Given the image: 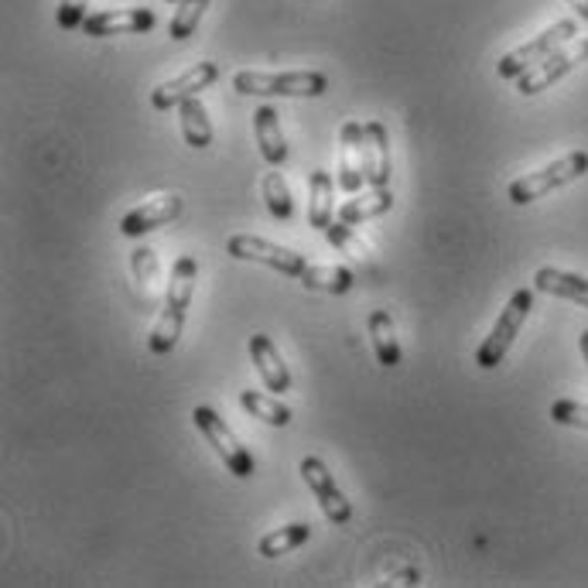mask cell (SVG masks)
<instances>
[{
  "instance_id": "cell-1",
  "label": "cell",
  "mask_w": 588,
  "mask_h": 588,
  "mask_svg": "<svg viewBox=\"0 0 588 588\" xmlns=\"http://www.w3.org/2000/svg\"><path fill=\"white\" fill-rule=\"evenodd\" d=\"M196 278H199L196 257L186 253V257H178L171 263L168 288H165V305H161V315H158V326H155V332L148 339L155 356L175 352L178 339H182V329H186V319H189V305H192V295H196Z\"/></svg>"
},
{
  "instance_id": "cell-2",
  "label": "cell",
  "mask_w": 588,
  "mask_h": 588,
  "mask_svg": "<svg viewBox=\"0 0 588 588\" xmlns=\"http://www.w3.org/2000/svg\"><path fill=\"white\" fill-rule=\"evenodd\" d=\"M233 89L243 97H322L329 89V76L301 69V72H253L243 69L233 76Z\"/></svg>"
},
{
  "instance_id": "cell-3",
  "label": "cell",
  "mask_w": 588,
  "mask_h": 588,
  "mask_svg": "<svg viewBox=\"0 0 588 588\" xmlns=\"http://www.w3.org/2000/svg\"><path fill=\"white\" fill-rule=\"evenodd\" d=\"M588 171V151H571L551 165H545L540 171H527L510 182V202L514 206H530L537 199H545L555 189H565Z\"/></svg>"
},
{
  "instance_id": "cell-4",
  "label": "cell",
  "mask_w": 588,
  "mask_h": 588,
  "mask_svg": "<svg viewBox=\"0 0 588 588\" xmlns=\"http://www.w3.org/2000/svg\"><path fill=\"white\" fill-rule=\"evenodd\" d=\"M530 308H534V291H530V288L514 291V298H510L507 308L500 311V319H496L492 332H489V336L482 339V346L476 349V367H479V370H496V367L504 363V356L510 352L517 332L524 329Z\"/></svg>"
},
{
  "instance_id": "cell-5",
  "label": "cell",
  "mask_w": 588,
  "mask_h": 588,
  "mask_svg": "<svg viewBox=\"0 0 588 588\" xmlns=\"http://www.w3.org/2000/svg\"><path fill=\"white\" fill-rule=\"evenodd\" d=\"M192 421H196V428L202 431V438L212 445V451L222 459V466L230 469L237 479H250L253 472H257V462H253V456H250V448L233 435V428L226 425L212 407H196L192 411Z\"/></svg>"
},
{
  "instance_id": "cell-6",
  "label": "cell",
  "mask_w": 588,
  "mask_h": 588,
  "mask_svg": "<svg viewBox=\"0 0 588 588\" xmlns=\"http://www.w3.org/2000/svg\"><path fill=\"white\" fill-rule=\"evenodd\" d=\"M575 34H578V24L571 18L555 21L548 31H540L537 38H530L527 44H520V49L507 52L500 62H496V76H500V79H520L527 69H534L537 62H545L548 56H555L561 44H568Z\"/></svg>"
},
{
  "instance_id": "cell-7",
  "label": "cell",
  "mask_w": 588,
  "mask_h": 588,
  "mask_svg": "<svg viewBox=\"0 0 588 588\" xmlns=\"http://www.w3.org/2000/svg\"><path fill=\"white\" fill-rule=\"evenodd\" d=\"M226 253L233 260H250V263H263L270 270H278L285 278H301L308 270V260L305 253L291 250V247H281L275 240H263L257 233H233L230 243H226Z\"/></svg>"
},
{
  "instance_id": "cell-8",
  "label": "cell",
  "mask_w": 588,
  "mask_h": 588,
  "mask_svg": "<svg viewBox=\"0 0 588 588\" xmlns=\"http://www.w3.org/2000/svg\"><path fill=\"white\" fill-rule=\"evenodd\" d=\"M298 472H301V479H305V486L311 489L315 500H319L326 520H329L332 527H346V524L352 520V504L342 496V489H339V482L332 479L329 466H326L319 456H308V459H301Z\"/></svg>"
},
{
  "instance_id": "cell-9",
  "label": "cell",
  "mask_w": 588,
  "mask_h": 588,
  "mask_svg": "<svg viewBox=\"0 0 588 588\" xmlns=\"http://www.w3.org/2000/svg\"><path fill=\"white\" fill-rule=\"evenodd\" d=\"M581 62H588V38L571 41L568 49H558V52L548 56L545 62H537L534 69H527V72L517 79V93H520V97L545 93L548 86H555L558 79H565V76H568L571 69H578Z\"/></svg>"
},
{
  "instance_id": "cell-10",
  "label": "cell",
  "mask_w": 588,
  "mask_h": 588,
  "mask_svg": "<svg viewBox=\"0 0 588 588\" xmlns=\"http://www.w3.org/2000/svg\"><path fill=\"white\" fill-rule=\"evenodd\" d=\"M216 79H219V66L216 62H196L182 76L161 82L155 93H151V107L155 110H178L186 100H192V97L202 93V89H209Z\"/></svg>"
},
{
  "instance_id": "cell-11",
  "label": "cell",
  "mask_w": 588,
  "mask_h": 588,
  "mask_svg": "<svg viewBox=\"0 0 588 588\" xmlns=\"http://www.w3.org/2000/svg\"><path fill=\"white\" fill-rule=\"evenodd\" d=\"M363 138H367V123L346 120L339 130V189L356 196L367 186L363 175Z\"/></svg>"
},
{
  "instance_id": "cell-12",
  "label": "cell",
  "mask_w": 588,
  "mask_h": 588,
  "mask_svg": "<svg viewBox=\"0 0 588 588\" xmlns=\"http://www.w3.org/2000/svg\"><path fill=\"white\" fill-rule=\"evenodd\" d=\"M178 216H182V196H178V192H165V196H155V199L141 202L138 209H130L120 219V233L130 237V240H138V237L158 230V226L175 222Z\"/></svg>"
},
{
  "instance_id": "cell-13",
  "label": "cell",
  "mask_w": 588,
  "mask_h": 588,
  "mask_svg": "<svg viewBox=\"0 0 588 588\" xmlns=\"http://www.w3.org/2000/svg\"><path fill=\"white\" fill-rule=\"evenodd\" d=\"M158 24L155 11L148 8H123V11H97L82 21L89 38H110V34H144Z\"/></svg>"
},
{
  "instance_id": "cell-14",
  "label": "cell",
  "mask_w": 588,
  "mask_h": 588,
  "mask_svg": "<svg viewBox=\"0 0 588 588\" xmlns=\"http://www.w3.org/2000/svg\"><path fill=\"white\" fill-rule=\"evenodd\" d=\"M250 359H253V367H257L267 390H275V393L291 390V370L285 367V359H281L278 346L270 342V336H263V332L250 336Z\"/></svg>"
},
{
  "instance_id": "cell-15",
  "label": "cell",
  "mask_w": 588,
  "mask_h": 588,
  "mask_svg": "<svg viewBox=\"0 0 588 588\" xmlns=\"http://www.w3.org/2000/svg\"><path fill=\"white\" fill-rule=\"evenodd\" d=\"M363 175L370 189H387L390 186V138L380 120L367 123L363 138Z\"/></svg>"
},
{
  "instance_id": "cell-16",
  "label": "cell",
  "mask_w": 588,
  "mask_h": 588,
  "mask_svg": "<svg viewBox=\"0 0 588 588\" xmlns=\"http://www.w3.org/2000/svg\"><path fill=\"white\" fill-rule=\"evenodd\" d=\"M253 133H257L263 161L270 168H281L288 161V141H285V130H281V113L270 103L253 110Z\"/></svg>"
},
{
  "instance_id": "cell-17",
  "label": "cell",
  "mask_w": 588,
  "mask_h": 588,
  "mask_svg": "<svg viewBox=\"0 0 588 588\" xmlns=\"http://www.w3.org/2000/svg\"><path fill=\"white\" fill-rule=\"evenodd\" d=\"M534 288L545 291V295H555V298H565V301H575V305L588 308V278L571 275V270L540 267L537 275H534Z\"/></svg>"
},
{
  "instance_id": "cell-18",
  "label": "cell",
  "mask_w": 588,
  "mask_h": 588,
  "mask_svg": "<svg viewBox=\"0 0 588 588\" xmlns=\"http://www.w3.org/2000/svg\"><path fill=\"white\" fill-rule=\"evenodd\" d=\"M332 175L329 171H322V168H315L311 171V178H308V196H311V202H308V222L315 226V230H329L332 226V216L339 212L336 209V202H332Z\"/></svg>"
},
{
  "instance_id": "cell-19",
  "label": "cell",
  "mask_w": 588,
  "mask_h": 588,
  "mask_svg": "<svg viewBox=\"0 0 588 588\" xmlns=\"http://www.w3.org/2000/svg\"><path fill=\"white\" fill-rule=\"evenodd\" d=\"M367 329H370V342H373V352H377V363L387 367V370L400 367V342H397V336H393L390 311L373 308L370 319H367Z\"/></svg>"
},
{
  "instance_id": "cell-20",
  "label": "cell",
  "mask_w": 588,
  "mask_h": 588,
  "mask_svg": "<svg viewBox=\"0 0 588 588\" xmlns=\"http://www.w3.org/2000/svg\"><path fill=\"white\" fill-rule=\"evenodd\" d=\"M393 209V196L390 189H373V192H356V199L342 202L336 219L339 222H349V226H359V222H367V219H377L383 212Z\"/></svg>"
},
{
  "instance_id": "cell-21",
  "label": "cell",
  "mask_w": 588,
  "mask_h": 588,
  "mask_svg": "<svg viewBox=\"0 0 588 588\" xmlns=\"http://www.w3.org/2000/svg\"><path fill=\"white\" fill-rule=\"evenodd\" d=\"M311 537V527L308 524H301V520H295V524H285V527H278V530H270V534H263L260 540H257V555L260 558H281V555H291L295 548H301L305 540Z\"/></svg>"
},
{
  "instance_id": "cell-22",
  "label": "cell",
  "mask_w": 588,
  "mask_h": 588,
  "mask_svg": "<svg viewBox=\"0 0 588 588\" xmlns=\"http://www.w3.org/2000/svg\"><path fill=\"white\" fill-rule=\"evenodd\" d=\"M178 120H182L186 144L192 151H206L212 144V123H209V113H206L199 97H192V100H186L182 107H178Z\"/></svg>"
},
{
  "instance_id": "cell-23",
  "label": "cell",
  "mask_w": 588,
  "mask_h": 588,
  "mask_svg": "<svg viewBox=\"0 0 588 588\" xmlns=\"http://www.w3.org/2000/svg\"><path fill=\"white\" fill-rule=\"evenodd\" d=\"M311 291H326V295H346L356 285V275L349 267H329V263H308V270L298 278Z\"/></svg>"
},
{
  "instance_id": "cell-24",
  "label": "cell",
  "mask_w": 588,
  "mask_h": 588,
  "mask_svg": "<svg viewBox=\"0 0 588 588\" xmlns=\"http://www.w3.org/2000/svg\"><path fill=\"white\" fill-rule=\"evenodd\" d=\"M240 407L250 418H257L263 425H275V428H288L291 425V407H285L278 397H267L260 390H243L240 393Z\"/></svg>"
},
{
  "instance_id": "cell-25",
  "label": "cell",
  "mask_w": 588,
  "mask_h": 588,
  "mask_svg": "<svg viewBox=\"0 0 588 588\" xmlns=\"http://www.w3.org/2000/svg\"><path fill=\"white\" fill-rule=\"evenodd\" d=\"M263 202H267V212L281 222H288L295 216V202H291V192H288V182L281 171L263 175Z\"/></svg>"
},
{
  "instance_id": "cell-26",
  "label": "cell",
  "mask_w": 588,
  "mask_h": 588,
  "mask_svg": "<svg viewBox=\"0 0 588 588\" xmlns=\"http://www.w3.org/2000/svg\"><path fill=\"white\" fill-rule=\"evenodd\" d=\"M206 8H209V0H178V11H175V18L168 24V34L175 41L192 38L199 21H202V14H206Z\"/></svg>"
},
{
  "instance_id": "cell-27",
  "label": "cell",
  "mask_w": 588,
  "mask_h": 588,
  "mask_svg": "<svg viewBox=\"0 0 588 588\" xmlns=\"http://www.w3.org/2000/svg\"><path fill=\"white\" fill-rule=\"evenodd\" d=\"M326 240H329L339 253H346L349 260H367V247L359 243V237L352 233L349 222H332L329 230H326Z\"/></svg>"
},
{
  "instance_id": "cell-28",
  "label": "cell",
  "mask_w": 588,
  "mask_h": 588,
  "mask_svg": "<svg viewBox=\"0 0 588 588\" xmlns=\"http://www.w3.org/2000/svg\"><path fill=\"white\" fill-rule=\"evenodd\" d=\"M551 421L565 425V428H581L588 431V403L578 400H555L551 403Z\"/></svg>"
},
{
  "instance_id": "cell-29",
  "label": "cell",
  "mask_w": 588,
  "mask_h": 588,
  "mask_svg": "<svg viewBox=\"0 0 588 588\" xmlns=\"http://www.w3.org/2000/svg\"><path fill=\"white\" fill-rule=\"evenodd\" d=\"M86 8H89V0H62L59 11H56L59 28H62V31H76V28H82V21L89 18Z\"/></svg>"
},
{
  "instance_id": "cell-30",
  "label": "cell",
  "mask_w": 588,
  "mask_h": 588,
  "mask_svg": "<svg viewBox=\"0 0 588 588\" xmlns=\"http://www.w3.org/2000/svg\"><path fill=\"white\" fill-rule=\"evenodd\" d=\"M568 4H571L581 18H588V0H568Z\"/></svg>"
},
{
  "instance_id": "cell-31",
  "label": "cell",
  "mask_w": 588,
  "mask_h": 588,
  "mask_svg": "<svg viewBox=\"0 0 588 588\" xmlns=\"http://www.w3.org/2000/svg\"><path fill=\"white\" fill-rule=\"evenodd\" d=\"M578 346H581V356H585V363H588V329L581 332V339H578Z\"/></svg>"
},
{
  "instance_id": "cell-32",
  "label": "cell",
  "mask_w": 588,
  "mask_h": 588,
  "mask_svg": "<svg viewBox=\"0 0 588 588\" xmlns=\"http://www.w3.org/2000/svg\"><path fill=\"white\" fill-rule=\"evenodd\" d=\"M168 4H178V0H168Z\"/></svg>"
}]
</instances>
